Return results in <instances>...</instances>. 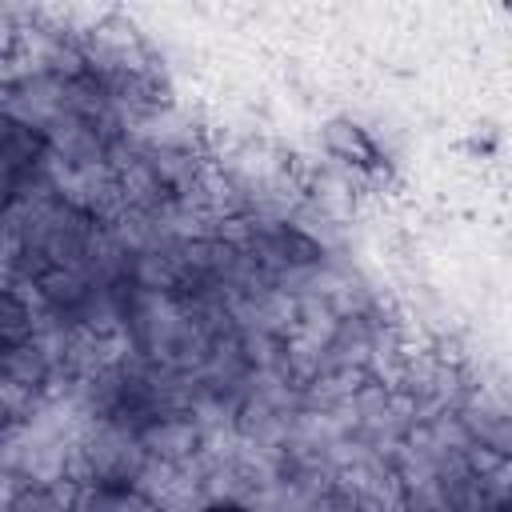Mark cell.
Masks as SVG:
<instances>
[{
	"label": "cell",
	"mask_w": 512,
	"mask_h": 512,
	"mask_svg": "<svg viewBox=\"0 0 512 512\" xmlns=\"http://www.w3.org/2000/svg\"><path fill=\"white\" fill-rule=\"evenodd\" d=\"M324 140H328V148H332L336 156H344L348 164H364V168L380 164L376 140H372L356 120H332V124L324 128Z\"/></svg>",
	"instance_id": "obj_1"
},
{
	"label": "cell",
	"mask_w": 512,
	"mask_h": 512,
	"mask_svg": "<svg viewBox=\"0 0 512 512\" xmlns=\"http://www.w3.org/2000/svg\"><path fill=\"white\" fill-rule=\"evenodd\" d=\"M32 332V312L20 296L12 292H0V348H16L24 344Z\"/></svg>",
	"instance_id": "obj_2"
},
{
	"label": "cell",
	"mask_w": 512,
	"mask_h": 512,
	"mask_svg": "<svg viewBox=\"0 0 512 512\" xmlns=\"http://www.w3.org/2000/svg\"><path fill=\"white\" fill-rule=\"evenodd\" d=\"M208 512H244V508H240V504H212Z\"/></svg>",
	"instance_id": "obj_3"
}]
</instances>
